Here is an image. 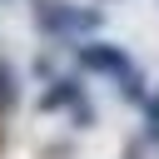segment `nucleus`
<instances>
[{
    "label": "nucleus",
    "instance_id": "3",
    "mask_svg": "<svg viewBox=\"0 0 159 159\" xmlns=\"http://www.w3.org/2000/svg\"><path fill=\"white\" fill-rule=\"evenodd\" d=\"M80 99H84V84H80L75 75H55V80L45 84V94L35 99V109H40V114H55V109H75Z\"/></svg>",
    "mask_w": 159,
    "mask_h": 159
},
{
    "label": "nucleus",
    "instance_id": "4",
    "mask_svg": "<svg viewBox=\"0 0 159 159\" xmlns=\"http://www.w3.org/2000/svg\"><path fill=\"white\" fill-rule=\"evenodd\" d=\"M114 89H119V99H124V104H139V109H144V99H149V94H154V89H149V80H144V70H139V65H129V70H124V75H119V80H114Z\"/></svg>",
    "mask_w": 159,
    "mask_h": 159
},
{
    "label": "nucleus",
    "instance_id": "5",
    "mask_svg": "<svg viewBox=\"0 0 159 159\" xmlns=\"http://www.w3.org/2000/svg\"><path fill=\"white\" fill-rule=\"evenodd\" d=\"M15 104H20V75L10 60H0V114H10Z\"/></svg>",
    "mask_w": 159,
    "mask_h": 159
},
{
    "label": "nucleus",
    "instance_id": "6",
    "mask_svg": "<svg viewBox=\"0 0 159 159\" xmlns=\"http://www.w3.org/2000/svg\"><path fill=\"white\" fill-rule=\"evenodd\" d=\"M144 139H149V144H159V89L144 99Z\"/></svg>",
    "mask_w": 159,
    "mask_h": 159
},
{
    "label": "nucleus",
    "instance_id": "1",
    "mask_svg": "<svg viewBox=\"0 0 159 159\" xmlns=\"http://www.w3.org/2000/svg\"><path fill=\"white\" fill-rule=\"evenodd\" d=\"M30 20H35V30L50 35V40H89L104 15H99V10H80V5H70V0H35V5H30Z\"/></svg>",
    "mask_w": 159,
    "mask_h": 159
},
{
    "label": "nucleus",
    "instance_id": "7",
    "mask_svg": "<svg viewBox=\"0 0 159 159\" xmlns=\"http://www.w3.org/2000/svg\"><path fill=\"white\" fill-rule=\"evenodd\" d=\"M70 114H75V124H80V129H84V124H94V104H89V99H80Z\"/></svg>",
    "mask_w": 159,
    "mask_h": 159
},
{
    "label": "nucleus",
    "instance_id": "2",
    "mask_svg": "<svg viewBox=\"0 0 159 159\" xmlns=\"http://www.w3.org/2000/svg\"><path fill=\"white\" fill-rule=\"evenodd\" d=\"M75 65H80L84 75H109V80H119L134 60L124 55V45H114V40H94V35H89V40L75 45Z\"/></svg>",
    "mask_w": 159,
    "mask_h": 159
}]
</instances>
